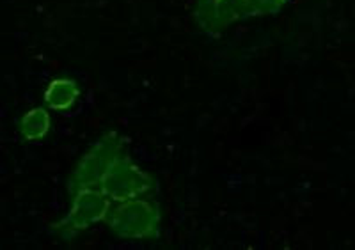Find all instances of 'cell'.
<instances>
[{
  "label": "cell",
  "instance_id": "1",
  "mask_svg": "<svg viewBox=\"0 0 355 250\" xmlns=\"http://www.w3.org/2000/svg\"><path fill=\"white\" fill-rule=\"evenodd\" d=\"M162 208L153 197H135L110 202L103 224L117 240L155 242L162 234Z\"/></svg>",
  "mask_w": 355,
  "mask_h": 250
},
{
  "label": "cell",
  "instance_id": "2",
  "mask_svg": "<svg viewBox=\"0 0 355 250\" xmlns=\"http://www.w3.org/2000/svg\"><path fill=\"white\" fill-rule=\"evenodd\" d=\"M98 190L110 202L135 197H153L158 190V181L153 174L133 161L130 145L126 144L117 151L109 163L98 183Z\"/></svg>",
  "mask_w": 355,
  "mask_h": 250
},
{
  "label": "cell",
  "instance_id": "3",
  "mask_svg": "<svg viewBox=\"0 0 355 250\" xmlns=\"http://www.w3.org/2000/svg\"><path fill=\"white\" fill-rule=\"evenodd\" d=\"M69 206L68 211L57 222L50 224V231L57 238L69 243L77 240L80 234L94 227L96 224H103L107 211L110 208V201L94 188H77L68 190Z\"/></svg>",
  "mask_w": 355,
  "mask_h": 250
},
{
  "label": "cell",
  "instance_id": "4",
  "mask_svg": "<svg viewBox=\"0 0 355 250\" xmlns=\"http://www.w3.org/2000/svg\"><path fill=\"white\" fill-rule=\"evenodd\" d=\"M126 144H128V141L121 134H117L114 130L105 132L96 142L89 145V150L75 163L68 176V190H98V183H100L109 163L116 157L117 151Z\"/></svg>",
  "mask_w": 355,
  "mask_h": 250
},
{
  "label": "cell",
  "instance_id": "5",
  "mask_svg": "<svg viewBox=\"0 0 355 250\" xmlns=\"http://www.w3.org/2000/svg\"><path fill=\"white\" fill-rule=\"evenodd\" d=\"M256 17V0H196L194 20L208 36L226 33L231 25Z\"/></svg>",
  "mask_w": 355,
  "mask_h": 250
},
{
  "label": "cell",
  "instance_id": "6",
  "mask_svg": "<svg viewBox=\"0 0 355 250\" xmlns=\"http://www.w3.org/2000/svg\"><path fill=\"white\" fill-rule=\"evenodd\" d=\"M80 85L75 78L57 77L52 78L43 93V103L49 110L55 112H68L77 105L80 98Z\"/></svg>",
  "mask_w": 355,
  "mask_h": 250
},
{
  "label": "cell",
  "instance_id": "7",
  "mask_svg": "<svg viewBox=\"0 0 355 250\" xmlns=\"http://www.w3.org/2000/svg\"><path fill=\"white\" fill-rule=\"evenodd\" d=\"M52 130V114L44 105L33 107L18 121V134L28 144H37L49 137Z\"/></svg>",
  "mask_w": 355,
  "mask_h": 250
},
{
  "label": "cell",
  "instance_id": "8",
  "mask_svg": "<svg viewBox=\"0 0 355 250\" xmlns=\"http://www.w3.org/2000/svg\"><path fill=\"white\" fill-rule=\"evenodd\" d=\"M288 4V0H256V17H268V15H275L284 6Z\"/></svg>",
  "mask_w": 355,
  "mask_h": 250
}]
</instances>
